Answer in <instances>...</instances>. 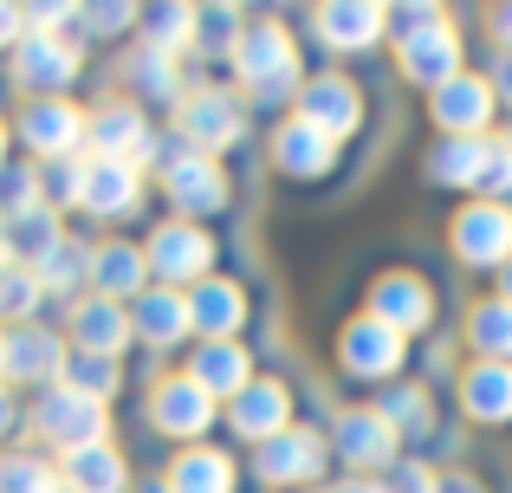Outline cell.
<instances>
[{
  "label": "cell",
  "mask_w": 512,
  "mask_h": 493,
  "mask_svg": "<svg viewBox=\"0 0 512 493\" xmlns=\"http://www.w3.org/2000/svg\"><path fill=\"white\" fill-rule=\"evenodd\" d=\"M240 78L253 85V98H260V104L286 98V91L299 85V52H292V39L279 33V26L247 33V39H240Z\"/></svg>",
  "instance_id": "obj_1"
},
{
  "label": "cell",
  "mask_w": 512,
  "mask_h": 493,
  "mask_svg": "<svg viewBox=\"0 0 512 493\" xmlns=\"http://www.w3.org/2000/svg\"><path fill=\"white\" fill-rule=\"evenodd\" d=\"M78 78V46L59 33H20L13 46V85L20 91H65Z\"/></svg>",
  "instance_id": "obj_2"
},
{
  "label": "cell",
  "mask_w": 512,
  "mask_h": 493,
  "mask_svg": "<svg viewBox=\"0 0 512 493\" xmlns=\"http://www.w3.org/2000/svg\"><path fill=\"white\" fill-rule=\"evenodd\" d=\"M33 422H39V435H46V442L65 448V455L104 442V403H91V396H78V390H52L46 403L33 409Z\"/></svg>",
  "instance_id": "obj_3"
},
{
  "label": "cell",
  "mask_w": 512,
  "mask_h": 493,
  "mask_svg": "<svg viewBox=\"0 0 512 493\" xmlns=\"http://www.w3.org/2000/svg\"><path fill=\"white\" fill-rule=\"evenodd\" d=\"M85 143L98 163H130V169L150 163V150H156V137L143 130V117L130 104H104L98 117H85Z\"/></svg>",
  "instance_id": "obj_4"
},
{
  "label": "cell",
  "mask_w": 512,
  "mask_h": 493,
  "mask_svg": "<svg viewBox=\"0 0 512 493\" xmlns=\"http://www.w3.org/2000/svg\"><path fill=\"white\" fill-rule=\"evenodd\" d=\"M20 137L33 143L46 163H59V156H72L78 143H85V117H78L65 98H33L26 117H20Z\"/></svg>",
  "instance_id": "obj_5"
},
{
  "label": "cell",
  "mask_w": 512,
  "mask_h": 493,
  "mask_svg": "<svg viewBox=\"0 0 512 493\" xmlns=\"http://www.w3.org/2000/svg\"><path fill=\"white\" fill-rule=\"evenodd\" d=\"M182 137L195 143V156L227 150V143L240 137V104L227 98V91H195V98L182 104Z\"/></svg>",
  "instance_id": "obj_6"
},
{
  "label": "cell",
  "mask_w": 512,
  "mask_h": 493,
  "mask_svg": "<svg viewBox=\"0 0 512 493\" xmlns=\"http://www.w3.org/2000/svg\"><path fill=\"white\" fill-rule=\"evenodd\" d=\"M454 247L467 253V260H480V266H493V260H512V215L500 202H480V208H467L461 221H454Z\"/></svg>",
  "instance_id": "obj_7"
},
{
  "label": "cell",
  "mask_w": 512,
  "mask_h": 493,
  "mask_svg": "<svg viewBox=\"0 0 512 493\" xmlns=\"http://www.w3.org/2000/svg\"><path fill=\"white\" fill-rule=\"evenodd\" d=\"M208 260H214V241L201 228H188V221H175V228H156V241H150V266L163 279H201L208 273Z\"/></svg>",
  "instance_id": "obj_8"
},
{
  "label": "cell",
  "mask_w": 512,
  "mask_h": 493,
  "mask_svg": "<svg viewBox=\"0 0 512 493\" xmlns=\"http://www.w3.org/2000/svg\"><path fill=\"white\" fill-rule=\"evenodd\" d=\"M253 468H260L266 481H312V474L325 468V442L305 435V429H286V435H273V442L260 448Z\"/></svg>",
  "instance_id": "obj_9"
},
{
  "label": "cell",
  "mask_w": 512,
  "mask_h": 493,
  "mask_svg": "<svg viewBox=\"0 0 512 493\" xmlns=\"http://www.w3.org/2000/svg\"><path fill=\"white\" fill-rule=\"evenodd\" d=\"M169 195H175V208H188V215H208V208H221L227 202V182H221V169H214V156H175L169 163Z\"/></svg>",
  "instance_id": "obj_10"
},
{
  "label": "cell",
  "mask_w": 512,
  "mask_h": 493,
  "mask_svg": "<svg viewBox=\"0 0 512 493\" xmlns=\"http://www.w3.org/2000/svg\"><path fill=\"white\" fill-rule=\"evenodd\" d=\"M454 59H461V52H454V39L435 26V13L422 20V33L402 39V65H409L415 85H435V91H441V85H454Z\"/></svg>",
  "instance_id": "obj_11"
},
{
  "label": "cell",
  "mask_w": 512,
  "mask_h": 493,
  "mask_svg": "<svg viewBox=\"0 0 512 493\" xmlns=\"http://www.w3.org/2000/svg\"><path fill=\"white\" fill-rule=\"evenodd\" d=\"M59 370H65V351H59L52 331H39V325L7 331V377L13 383H46V377H59Z\"/></svg>",
  "instance_id": "obj_12"
},
{
  "label": "cell",
  "mask_w": 512,
  "mask_h": 493,
  "mask_svg": "<svg viewBox=\"0 0 512 493\" xmlns=\"http://www.w3.org/2000/svg\"><path fill=\"white\" fill-rule=\"evenodd\" d=\"M143 273H150V253L143 247H91V286H98V299H143Z\"/></svg>",
  "instance_id": "obj_13"
},
{
  "label": "cell",
  "mask_w": 512,
  "mask_h": 493,
  "mask_svg": "<svg viewBox=\"0 0 512 493\" xmlns=\"http://www.w3.org/2000/svg\"><path fill=\"white\" fill-rule=\"evenodd\" d=\"M344 364L357 370V377H383V370L402 364V331L376 325V318H363V325L344 331Z\"/></svg>",
  "instance_id": "obj_14"
},
{
  "label": "cell",
  "mask_w": 512,
  "mask_h": 493,
  "mask_svg": "<svg viewBox=\"0 0 512 493\" xmlns=\"http://www.w3.org/2000/svg\"><path fill=\"white\" fill-rule=\"evenodd\" d=\"M72 338H78V351H91V357H117L124 338H130V318L117 312V299H85L72 312Z\"/></svg>",
  "instance_id": "obj_15"
},
{
  "label": "cell",
  "mask_w": 512,
  "mask_h": 493,
  "mask_svg": "<svg viewBox=\"0 0 512 493\" xmlns=\"http://www.w3.org/2000/svg\"><path fill=\"white\" fill-rule=\"evenodd\" d=\"M214 422V403H208V390L201 383H188V377H175L156 390V429H169V435H201Z\"/></svg>",
  "instance_id": "obj_16"
},
{
  "label": "cell",
  "mask_w": 512,
  "mask_h": 493,
  "mask_svg": "<svg viewBox=\"0 0 512 493\" xmlns=\"http://www.w3.org/2000/svg\"><path fill=\"white\" fill-rule=\"evenodd\" d=\"M0 228H7V253H13L20 266H39L52 247L65 241V234H59V215H52L46 202H33V208H20V215H7Z\"/></svg>",
  "instance_id": "obj_17"
},
{
  "label": "cell",
  "mask_w": 512,
  "mask_h": 493,
  "mask_svg": "<svg viewBox=\"0 0 512 493\" xmlns=\"http://www.w3.org/2000/svg\"><path fill=\"white\" fill-rule=\"evenodd\" d=\"M78 202L91 208V215H130L137 208V169L130 163H98L91 156L85 163V195Z\"/></svg>",
  "instance_id": "obj_18"
},
{
  "label": "cell",
  "mask_w": 512,
  "mask_h": 493,
  "mask_svg": "<svg viewBox=\"0 0 512 493\" xmlns=\"http://www.w3.org/2000/svg\"><path fill=\"white\" fill-rule=\"evenodd\" d=\"M487 163H493V143L487 137H454L428 156V176L435 182H454V189H480L487 182Z\"/></svg>",
  "instance_id": "obj_19"
},
{
  "label": "cell",
  "mask_w": 512,
  "mask_h": 493,
  "mask_svg": "<svg viewBox=\"0 0 512 493\" xmlns=\"http://www.w3.org/2000/svg\"><path fill=\"white\" fill-rule=\"evenodd\" d=\"M234 429L253 435V442L286 435V390H279V383H247L240 403H234Z\"/></svg>",
  "instance_id": "obj_20"
},
{
  "label": "cell",
  "mask_w": 512,
  "mask_h": 493,
  "mask_svg": "<svg viewBox=\"0 0 512 493\" xmlns=\"http://www.w3.org/2000/svg\"><path fill=\"white\" fill-rule=\"evenodd\" d=\"M305 124L325 130V137H350V130H357V91L338 85V78H318V85L305 91Z\"/></svg>",
  "instance_id": "obj_21"
},
{
  "label": "cell",
  "mask_w": 512,
  "mask_h": 493,
  "mask_svg": "<svg viewBox=\"0 0 512 493\" xmlns=\"http://www.w3.org/2000/svg\"><path fill=\"white\" fill-rule=\"evenodd\" d=\"M188 383H201L208 396H240L247 390V351L240 344H208V351H195V370H188Z\"/></svg>",
  "instance_id": "obj_22"
},
{
  "label": "cell",
  "mask_w": 512,
  "mask_h": 493,
  "mask_svg": "<svg viewBox=\"0 0 512 493\" xmlns=\"http://www.w3.org/2000/svg\"><path fill=\"white\" fill-rule=\"evenodd\" d=\"M338 448L357 461V468H370V461H389V455H396V429H389L383 416H370V409H357V416L338 422Z\"/></svg>",
  "instance_id": "obj_23"
},
{
  "label": "cell",
  "mask_w": 512,
  "mask_h": 493,
  "mask_svg": "<svg viewBox=\"0 0 512 493\" xmlns=\"http://www.w3.org/2000/svg\"><path fill=\"white\" fill-rule=\"evenodd\" d=\"M65 487L72 493H124V461L111 455V448H78V455H65Z\"/></svg>",
  "instance_id": "obj_24"
},
{
  "label": "cell",
  "mask_w": 512,
  "mask_h": 493,
  "mask_svg": "<svg viewBox=\"0 0 512 493\" xmlns=\"http://www.w3.org/2000/svg\"><path fill=\"white\" fill-rule=\"evenodd\" d=\"M487 111H493V91L474 85V78H454V85L435 91V117L448 130H480V124H487Z\"/></svg>",
  "instance_id": "obj_25"
},
{
  "label": "cell",
  "mask_w": 512,
  "mask_h": 493,
  "mask_svg": "<svg viewBox=\"0 0 512 493\" xmlns=\"http://www.w3.org/2000/svg\"><path fill=\"white\" fill-rule=\"evenodd\" d=\"M376 325H389V331L428 325V292L415 286V279H383V286H376Z\"/></svg>",
  "instance_id": "obj_26"
},
{
  "label": "cell",
  "mask_w": 512,
  "mask_h": 493,
  "mask_svg": "<svg viewBox=\"0 0 512 493\" xmlns=\"http://www.w3.org/2000/svg\"><path fill=\"white\" fill-rule=\"evenodd\" d=\"M279 169H292V176H318V169H331V137L312 130L305 117L286 124V130H279Z\"/></svg>",
  "instance_id": "obj_27"
},
{
  "label": "cell",
  "mask_w": 512,
  "mask_h": 493,
  "mask_svg": "<svg viewBox=\"0 0 512 493\" xmlns=\"http://www.w3.org/2000/svg\"><path fill=\"white\" fill-rule=\"evenodd\" d=\"M240 312H247V299H240L234 286H201L195 299H188V325H195V331H208L214 344H221L227 331L240 325Z\"/></svg>",
  "instance_id": "obj_28"
},
{
  "label": "cell",
  "mask_w": 512,
  "mask_h": 493,
  "mask_svg": "<svg viewBox=\"0 0 512 493\" xmlns=\"http://www.w3.org/2000/svg\"><path fill=\"white\" fill-rule=\"evenodd\" d=\"M227 487H234V468H227V455H214V448H188L169 474V493H227Z\"/></svg>",
  "instance_id": "obj_29"
},
{
  "label": "cell",
  "mask_w": 512,
  "mask_h": 493,
  "mask_svg": "<svg viewBox=\"0 0 512 493\" xmlns=\"http://www.w3.org/2000/svg\"><path fill=\"white\" fill-rule=\"evenodd\" d=\"M467 409H474L480 422H506L512 416V370L506 364H480L474 377H467Z\"/></svg>",
  "instance_id": "obj_30"
},
{
  "label": "cell",
  "mask_w": 512,
  "mask_h": 493,
  "mask_svg": "<svg viewBox=\"0 0 512 493\" xmlns=\"http://www.w3.org/2000/svg\"><path fill=\"white\" fill-rule=\"evenodd\" d=\"M137 331L150 344H175L188 331V299H175V292H143L137 299Z\"/></svg>",
  "instance_id": "obj_31"
},
{
  "label": "cell",
  "mask_w": 512,
  "mask_h": 493,
  "mask_svg": "<svg viewBox=\"0 0 512 493\" xmlns=\"http://www.w3.org/2000/svg\"><path fill=\"white\" fill-rule=\"evenodd\" d=\"M33 273H39V292H72V286H85V279H91V247L59 241L46 260L33 266Z\"/></svg>",
  "instance_id": "obj_32"
},
{
  "label": "cell",
  "mask_w": 512,
  "mask_h": 493,
  "mask_svg": "<svg viewBox=\"0 0 512 493\" xmlns=\"http://www.w3.org/2000/svg\"><path fill=\"white\" fill-rule=\"evenodd\" d=\"M318 20H325L331 46H370V39L383 33V20H389V13H383V7H325Z\"/></svg>",
  "instance_id": "obj_33"
},
{
  "label": "cell",
  "mask_w": 512,
  "mask_h": 493,
  "mask_svg": "<svg viewBox=\"0 0 512 493\" xmlns=\"http://www.w3.org/2000/svg\"><path fill=\"white\" fill-rule=\"evenodd\" d=\"M474 351H487V364H506L512 357V305L506 299H487L474 312Z\"/></svg>",
  "instance_id": "obj_34"
},
{
  "label": "cell",
  "mask_w": 512,
  "mask_h": 493,
  "mask_svg": "<svg viewBox=\"0 0 512 493\" xmlns=\"http://www.w3.org/2000/svg\"><path fill=\"white\" fill-rule=\"evenodd\" d=\"M65 390H78V396H91V403H104V396L117 390V357H91V351L65 357Z\"/></svg>",
  "instance_id": "obj_35"
},
{
  "label": "cell",
  "mask_w": 512,
  "mask_h": 493,
  "mask_svg": "<svg viewBox=\"0 0 512 493\" xmlns=\"http://www.w3.org/2000/svg\"><path fill=\"white\" fill-rule=\"evenodd\" d=\"M33 305H39V273L20 266V260H7L0 266V318H26Z\"/></svg>",
  "instance_id": "obj_36"
},
{
  "label": "cell",
  "mask_w": 512,
  "mask_h": 493,
  "mask_svg": "<svg viewBox=\"0 0 512 493\" xmlns=\"http://www.w3.org/2000/svg\"><path fill=\"white\" fill-rule=\"evenodd\" d=\"M0 493H59V474L33 455H13V461H0Z\"/></svg>",
  "instance_id": "obj_37"
},
{
  "label": "cell",
  "mask_w": 512,
  "mask_h": 493,
  "mask_svg": "<svg viewBox=\"0 0 512 493\" xmlns=\"http://www.w3.org/2000/svg\"><path fill=\"white\" fill-rule=\"evenodd\" d=\"M130 85H143V98H175V65H169V52L143 46L137 59H130Z\"/></svg>",
  "instance_id": "obj_38"
},
{
  "label": "cell",
  "mask_w": 512,
  "mask_h": 493,
  "mask_svg": "<svg viewBox=\"0 0 512 493\" xmlns=\"http://www.w3.org/2000/svg\"><path fill=\"white\" fill-rule=\"evenodd\" d=\"M39 189H46V195H39V202H78V195H85V163H72V156H59V163H46V169H39Z\"/></svg>",
  "instance_id": "obj_39"
},
{
  "label": "cell",
  "mask_w": 512,
  "mask_h": 493,
  "mask_svg": "<svg viewBox=\"0 0 512 493\" xmlns=\"http://www.w3.org/2000/svg\"><path fill=\"white\" fill-rule=\"evenodd\" d=\"M150 46L156 52H175V46H188V33H195V13H188V7H156L150 13Z\"/></svg>",
  "instance_id": "obj_40"
},
{
  "label": "cell",
  "mask_w": 512,
  "mask_h": 493,
  "mask_svg": "<svg viewBox=\"0 0 512 493\" xmlns=\"http://www.w3.org/2000/svg\"><path fill=\"white\" fill-rule=\"evenodd\" d=\"M376 416H383L389 429H422V422H428V409H422V390H389Z\"/></svg>",
  "instance_id": "obj_41"
},
{
  "label": "cell",
  "mask_w": 512,
  "mask_h": 493,
  "mask_svg": "<svg viewBox=\"0 0 512 493\" xmlns=\"http://www.w3.org/2000/svg\"><path fill=\"white\" fill-rule=\"evenodd\" d=\"M85 26H98V33H117V26H130V7H91Z\"/></svg>",
  "instance_id": "obj_42"
},
{
  "label": "cell",
  "mask_w": 512,
  "mask_h": 493,
  "mask_svg": "<svg viewBox=\"0 0 512 493\" xmlns=\"http://www.w3.org/2000/svg\"><path fill=\"white\" fill-rule=\"evenodd\" d=\"M65 20H72L65 7H33V13H26V26H33V33H59Z\"/></svg>",
  "instance_id": "obj_43"
},
{
  "label": "cell",
  "mask_w": 512,
  "mask_h": 493,
  "mask_svg": "<svg viewBox=\"0 0 512 493\" xmlns=\"http://www.w3.org/2000/svg\"><path fill=\"white\" fill-rule=\"evenodd\" d=\"M396 493H435V481H428V468H415V461H409V468L396 474Z\"/></svg>",
  "instance_id": "obj_44"
},
{
  "label": "cell",
  "mask_w": 512,
  "mask_h": 493,
  "mask_svg": "<svg viewBox=\"0 0 512 493\" xmlns=\"http://www.w3.org/2000/svg\"><path fill=\"white\" fill-rule=\"evenodd\" d=\"M7 39L20 46V13H13V7H0V46H7Z\"/></svg>",
  "instance_id": "obj_45"
},
{
  "label": "cell",
  "mask_w": 512,
  "mask_h": 493,
  "mask_svg": "<svg viewBox=\"0 0 512 493\" xmlns=\"http://www.w3.org/2000/svg\"><path fill=\"white\" fill-rule=\"evenodd\" d=\"M13 429V403H7V390H0V435Z\"/></svg>",
  "instance_id": "obj_46"
},
{
  "label": "cell",
  "mask_w": 512,
  "mask_h": 493,
  "mask_svg": "<svg viewBox=\"0 0 512 493\" xmlns=\"http://www.w3.org/2000/svg\"><path fill=\"white\" fill-rule=\"evenodd\" d=\"M435 493H480V487H474V481H441Z\"/></svg>",
  "instance_id": "obj_47"
},
{
  "label": "cell",
  "mask_w": 512,
  "mask_h": 493,
  "mask_svg": "<svg viewBox=\"0 0 512 493\" xmlns=\"http://www.w3.org/2000/svg\"><path fill=\"white\" fill-rule=\"evenodd\" d=\"M500 85H506V104H512V52L500 59Z\"/></svg>",
  "instance_id": "obj_48"
},
{
  "label": "cell",
  "mask_w": 512,
  "mask_h": 493,
  "mask_svg": "<svg viewBox=\"0 0 512 493\" xmlns=\"http://www.w3.org/2000/svg\"><path fill=\"white\" fill-rule=\"evenodd\" d=\"M500 299L512 305V260H506V279H500Z\"/></svg>",
  "instance_id": "obj_49"
},
{
  "label": "cell",
  "mask_w": 512,
  "mask_h": 493,
  "mask_svg": "<svg viewBox=\"0 0 512 493\" xmlns=\"http://www.w3.org/2000/svg\"><path fill=\"white\" fill-rule=\"evenodd\" d=\"M338 493H383V487H370V481H357V487H338Z\"/></svg>",
  "instance_id": "obj_50"
},
{
  "label": "cell",
  "mask_w": 512,
  "mask_h": 493,
  "mask_svg": "<svg viewBox=\"0 0 512 493\" xmlns=\"http://www.w3.org/2000/svg\"><path fill=\"white\" fill-rule=\"evenodd\" d=\"M0 377H7V331H0Z\"/></svg>",
  "instance_id": "obj_51"
},
{
  "label": "cell",
  "mask_w": 512,
  "mask_h": 493,
  "mask_svg": "<svg viewBox=\"0 0 512 493\" xmlns=\"http://www.w3.org/2000/svg\"><path fill=\"white\" fill-rule=\"evenodd\" d=\"M500 33H506V39H512V7H506V13H500Z\"/></svg>",
  "instance_id": "obj_52"
},
{
  "label": "cell",
  "mask_w": 512,
  "mask_h": 493,
  "mask_svg": "<svg viewBox=\"0 0 512 493\" xmlns=\"http://www.w3.org/2000/svg\"><path fill=\"white\" fill-rule=\"evenodd\" d=\"M0 150H7V124H0Z\"/></svg>",
  "instance_id": "obj_53"
},
{
  "label": "cell",
  "mask_w": 512,
  "mask_h": 493,
  "mask_svg": "<svg viewBox=\"0 0 512 493\" xmlns=\"http://www.w3.org/2000/svg\"><path fill=\"white\" fill-rule=\"evenodd\" d=\"M59 493H72V487H59Z\"/></svg>",
  "instance_id": "obj_54"
}]
</instances>
